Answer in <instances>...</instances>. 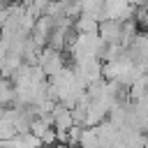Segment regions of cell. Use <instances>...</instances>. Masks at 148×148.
Segmentation results:
<instances>
[{
  "label": "cell",
  "mask_w": 148,
  "mask_h": 148,
  "mask_svg": "<svg viewBox=\"0 0 148 148\" xmlns=\"http://www.w3.org/2000/svg\"><path fill=\"white\" fill-rule=\"evenodd\" d=\"M120 32H123V21L116 18H102L97 35L102 37L104 44H120Z\"/></svg>",
  "instance_id": "6da1fadb"
},
{
  "label": "cell",
  "mask_w": 148,
  "mask_h": 148,
  "mask_svg": "<svg viewBox=\"0 0 148 148\" xmlns=\"http://www.w3.org/2000/svg\"><path fill=\"white\" fill-rule=\"evenodd\" d=\"M99 28V21L90 14H79L74 18V32L76 35H90V32H97Z\"/></svg>",
  "instance_id": "3957f363"
},
{
  "label": "cell",
  "mask_w": 148,
  "mask_h": 148,
  "mask_svg": "<svg viewBox=\"0 0 148 148\" xmlns=\"http://www.w3.org/2000/svg\"><path fill=\"white\" fill-rule=\"evenodd\" d=\"M51 125L56 132H67L74 127V116H72V109H67L65 104H56L53 111H51Z\"/></svg>",
  "instance_id": "7a4b0ae2"
},
{
  "label": "cell",
  "mask_w": 148,
  "mask_h": 148,
  "mask_svg": "<svg viewBox=\"0 0 148 148\" xmlns=\"http://www.w3.org/2000/svg\"><path fill=\"white\" fill-rule=\"evenodd\" d=\"M42 148H67V146H62V143H53V146H42Z\"/></svg>",
  "instance_id": "5b68a950"
},
{
  "label": "cell",
  "mask_w": 148,
  "mask_h": 148,
  "mask_svg": "<svg viewBox=\"0 0 148 148\" xmlns=\"http://www.w3.org/2000/svg\"><path fill=\"white\" fill-rule=\"evenodd\" d=\"M0 104L2 106L16 104V88H14L12 79H7V76H0Z\"/></svg>",
  "instance_id": "277c9868"
}]
</instances>
